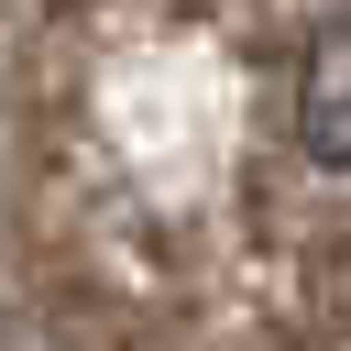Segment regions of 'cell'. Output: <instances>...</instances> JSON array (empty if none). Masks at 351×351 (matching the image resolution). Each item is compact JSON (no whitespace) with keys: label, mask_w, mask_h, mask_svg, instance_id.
I'll return each mask as SVG.
<instances>
[{"label":"cell","mask_w":351,"mask_h":351,"mask_svg":"<svg viewBox=\"0 0 351 351\" xmlns=\"http://www.w3.org/2000/svg\"><path fill=\"white\" fill-rule=\"evenodd\" d=\"M285 121H296V143H307L318 165H351V11L307 22V44H296V99H285Z\"/></svg>","instance_id":"obj_1"}]
</instances>
